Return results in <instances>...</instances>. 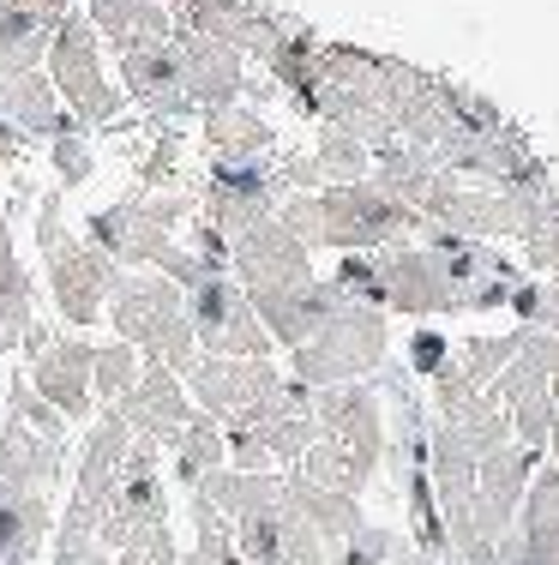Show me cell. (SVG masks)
I'll use <instances>...</instances> for the list:
<instances>
[{"label": "cell", "mask_w": 559, "mask_h": 565, "mask_svg": "<svg viewBox=\"0 0 559 565\" xmlns=\"http://www.w3.org/2000/svg\"><path fill=\"white\" fill-rule=\"evenodd\" d=\"M175 439H181V481L186 488H205L211 463H217V434H211L205 422H186Z\"/></svg>", "instance_id": "obj_7"}, {"label": "cell", "mask_w": 559, "mask_h": 565, "mask_svg": "<svg viewBox=\"0 0 559 565\" xmlns=\"http://www.w3.org/2000/svg\"><path fill=\"white\" fill-rule=\"evenodd\" d=\"M49 535V493L0 481V565H31Z\"/></svg>", "instance_id": "obj_3"}, {"label": "cell", "mask_w": 559, "mask_h": 565, "mask_svg": "<svg viewBox=\"0 0 559 565\" xmlns=\"http://www.w3.org/2000/svg\"><path fill=\"white\" fill-rule=\"evenodd\" d=\"M0 109L19 120V127H31V132L55 127V97H49L43 73H19V78H7V85H0Z\"/></svg>", "instance_id": "obj_5"}, {"label": "cell", "mask_w": 559, "mask_h": 565, "mask_svg": "<svg viewBox=\"0 0 559 565\" xmlns=\"http://www.w3.org/2000/svg\"><path fill=\"white\" fill-rule=\"evenodd\" d=\"M19 326H24V277H19V259H12L7 223H0V343Z\"/></svg>", "instance_id": "obj_6"}, {"label": "cell", "mask_w": 559, "mask_h": 565, "mask_svg": "<svg viewBox=\"0 0 559 565\" xmlns=\"http://www.w3.org/2000/svg\"><path fill=\"white\" fill-rule=\"evenodd\" d=\"M115 313H121V331L127 338H139L144 349H157V361H186V349H193V326H186V307L181 295L169 289V282H151V277H127L115 282Z\"/></svg>", "instance_id": "obj_1"}, {"label": "cell", "mask_w": 559, "mask_h": 565, "mask_svg": "<svg viewBox=\"0 0 559 565\" xmlns=\"http://www.w3.org/2000/svg\"><path fill=\"white\" fill-rule=\"evenodd\" d=\"M175 565H217V559H211V554H198V547H193V554H186V559H175Z\"/></svg>", "instance_id": "obj_8"}, {"label": "cell", "mask_w": 559, "mask_h": 565, "mask_svg": "<svg viewBox=\"0 0 559 565\" xmlns=\"http://www.w3.org/2000/svg\"><path fill=\"white\" fill-rule=\"evenodd\" d=\"M55 78L66 85V97H73V109L78 115H115V97L103 90V78H97V49H90V24L85 19H66V31H61V43H55Z\"/></svg>", "instance_id": "obj_2"}, {"label": "cell", "mask_w": 559, "mask_h": 565, "mask_svg": "<svg viewBox=\"0 0 559 565\" xmlns=\"http://www.w3.org/2000/svg\"><path fill=\"white\" fill-rule=\"evenodd\" d=\"M0 163H7V132H0Z\"/></svg>", "instance_id": "obj_9"}, {"label": "cell", "mask_w": 559, "mask_h": 565, "mask_svg": "<svg viewBox=\"0 0 559 565\" xmlns=\"http://www.w3.org/2000/svg\"><path fill=\"white\" fill-rule=\"evenodd\" d=\"M43 403H55L66 415H90V349L85 343H55L43 349Z\"/></svg>", "instance_id": "obj_4"}]
</instances>
